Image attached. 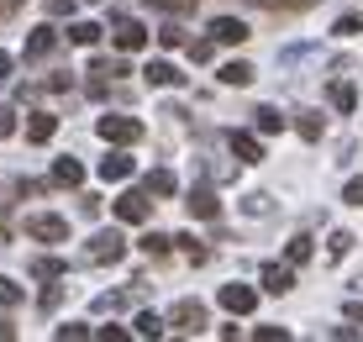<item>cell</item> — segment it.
I'll return each instance as SVG.
<instances>
[{
	"label": "cell",
	"mask_w": 363,
	"mask_h": 342,
	"mask_svg": "<svg viewBox=\"0 0 363 342\" xmlns=\"http://www.w3.org/2000/svg\"><path fill=\"white\" fill-rule=\"evenodd\" d=\"M121 258H127V237L121 232H95L79 253V263H90V269H106V263H121Z\"/></svg>",
	"instance_id": "obj_1"
},
{
	"label": "cell",
	"mask_w": 363,
	"mask_h": 342,
	"mask_svg": "<svg viewBox=\"0 0 363 342\" xmlns=\"http://www.w3.org/2000/svg\"><path fill=\"white\" fill-rule=\"evenodd\" d=\"M221 306H227L232 316H247L258 306V289L253 285H221Z\"/></svg>",
	"instance_id": "obj_9"
},
{
	"label": "cell",
	"mask_w": 363,
	"mask_h": 342,
	"mask_svg": "<svg viewBox=\"0 0 363 342\" xmlns=\"http://www.w3.org/2000/svg\"><path fill=\"white\" fill-rule=\"evenodd\" d=\"M69 43L95 48V43H100V27H95V21H74V27H69Z\"/></svg>",
	"instance_id": "obj_30"
},
{
	"label": "cell",
	"mask_w": 363,
	"mask_h": 342,
	"mask_svg": "<svg viewBox=\"0 0 363 342\" xmlns=\"http://www.w3.org/2000/svg\"><path fill=\"white\" fill-rule=\"evenodd\" d=\"M11 237H16V216H11V206L0 200V243H11Z\"/></svg>",
	"instance_id": "obj_38"
},
{
	"label": "cell",
	"mask_w": 363,
	"mask_h": 342,
	"mask_svg": "<svg viewBox=\"0 0 363 342\" xmlns=\"http://www.w3.org/2000/svg\"><path fill=\"white\" fill-rule=\"evenodd\" d=\"M90 337H100V342H127L121 326H90Z\"/></svg>",
	"instance_id": "obj_40"
},
{
	"label": "cell",
	"mask_w": 363,
	"mask_h": 342,
	"mask_svg": "<svg viewBox=\"0 0 363 342\" xmlns=\"http://www.w3.org/2000/svg\"><path fill=\"white\" fill-rule=\"evenodd\" d=\"M0 306H21V285L0 274Z\"/></svg>",
	"instance_id": "obj_37"
},
{
	"label": "cell",
	"mask_w": 363,
	"mask_h": 342,
	"mask_svg": "<svg viewBox=\"0 0 363 342\" xmlns=\"http://www.w3.org/2000/svg\"><path fill=\"white\" fill-rule=\"evenodd\" d=\"M58 300H64V285H48L43 289V311H58Z\"/></svg>",
	"instance_id": "obj_43"
},
{
	"label": "cell",
	"mask_w": 363,
	"mask_h": 342,
	"mask_svg": "<svg viewBox=\"0 0 363 342\" xmlns=\"http://www.w3.org/2000/svg\"><path fill=\"white\" fill-rule=\"evenodd\" d=\"M53 337L58 342H79V337H90V326L84 321H64V326H53Z\"/></svg>",
	"instance_id": "obj_34"
},
{
	"label": "cell",
	"mask_w": 363,
	"mask_h": 342,
	"mask_svg": "<svg viewBox=\"0 0 363 342\" xmlns=\"http://www.w3.org/2000/svg\"><path fill=\"white\" fill-rule=\"evenodd\" d=\"M147 195H174V189H179V180H174V174L169 169H153V174H147Z\"/></svg>",
	"instance_id": "obj_26"
},
{
	"label": "cell",
	"mask_w": 363,
	"mask_h": 342,
	"mask_svg": "<svg viewBox=\"0 0 363 342\" xmlns=\"http://www.w3.org/2000/svg\"><path fill=\"white\" fill-rule=\"evenodd\" d=\"M253 63H242V58H232V63H221V69H216V79L221 84H232V90H242V84H253Z\"/></svg>",
	"instance_id": "obj_18"
},
{
	"label": "cell",
	"mask_w": 363,
	"mask_h": 342,
	"mask_svg": "<svg viewBox=\"0 0 363 342\" xmlns=\"http://www.w3.org/2000/svg\"><path fill=\"white\" fill-rule=\"evenodd\" d=\"M153 11H169V16H184V11H195L200 0H147Z\"/></svg>",
	"instance_id": "obj_35"
},
{
	"label": "cell",
	"mask_w": 363,
	"mask_h": 342,
	"mask_svg": "<svg viewBox=\"0 0 363 342\" xmlns=\"http://www.w3.org/2000/svg\"><path fill=\"white\" fill-rule=\"evenodd\" d=\"M27 274H32V280H64L69 263H64V258H53V253H37V258L27 263Z\"/></svg>",
	"instance_id": "obj_17"
},
{
	"label": "cell",
	"mask_w": 363,
	"mask_h": 342,
	"mask_svg": "<svg viewBox=\"0 0 363 342\" xmlns=\"http://www.w3.org/2000/svg\"><path fill=\"white\" fill-rule=\"evenodd\" d=\"M147 216H153V195H147V189H127V195L116 200V221H127V226H143Z\"/></svg>",
	"instance_id": "obj_5"
},
{
	"label": "cell",
	"mask_w": 363,
	"mask_h": 342,
	"mask_svg": "<svg viewBox=\"0 0 363 342\" xmlns=\"http://www.w3.org/2000/svg\"><path fill=\"white\" fill-rule=\"evenodd\" d=\"M132 174H137V158L121 153V148L111 143V153L100 158V180H106V184H121V180H132Z\"/></svg>",
	"instance_id": "obj_6"
},
{
	"label": "cell",
	"mask_w": 363,
	"mask_h": 342,
	"mask_svg": "<svg viewBox=\"0 0 363 342\" xmlns=\"http://www.w3.org/2000/svg\"><path fill=\"white\" fill-rule=\"evenodd\" d=\"M237 206H242V216H269V211H274V195H264V189H253V195H242Z\"/></svg>",
	"instance_id": "obj_25"
},
{
	"label": "cell",
	"mask_w": 363,
	"mask_h": 342,
	"mask_svg": "<svg viewBox=\"0 0 363 342\" xmlns=\"http://www.w3.org/2000/svg\"><path fill=\"white\" fill-rule=\"evenodd\" d=\"M69 74H48V79H37V84H16V100H37V95H64L69 90Z\"/></svg>",
	"instance_id": "obj_13"
},
{
	"label": "cell",
	"mask_w": 363,
	"mask_h": 342,
	"mask_svg": "<svg viewBox=\"0 0 363 342\" xmlns=\"http://www.w3.org/2000/svg\"><path fill=\"white\" fill-rule=\"evenodd\" d=\"M158 43L164 48H184V27L179 21H164V27H158Z\"/></svg>",
	"instance_id": "obj_33"
},
{
	"label": "cell",
	"mask_w": 363,
	"mask_h": 342,
	"mask_svg": "<svg viewBox=\"0 0 363 342\" xmlns=\"http://www.w3.org/2000/svg\"><path fill=\"white\" fill-rule=\"evenodd\" d=\"M16 6H21V0H0V21H6L11 11H16Z\"/></svg>",
	"instance_id": "obj_49"
},
{
	"label": "cell",
	"mask_w": 363,
	"mask_h": 342,
	"mask_svg": "<svg viewBox=\"0 0 363 342\" xmlns=\"http://www.w3.org/2000/svg\"><path fill=\"white\" fill-rule=\"evenodd\" d=\"M295 132L306 137V143H321V132H327V121H321V111H295Z\"/></svg>",
	"instance_id": "obj_21"
},
{
	"label": "cell",
	"mask_w": 363,
	"mask_h": 342,
	"mask_svg": "<svg viewBox=\"0 0 363 342\" xmlns=\"http://www.w3.org/2000/svg\"><path fill=\"white\" fill-rule=\"evenodd\" d=\"M21 53H27V63L53 58V53H58V32H53V27H32V37H27V48H21Z\"/></svg>",
	"instance_id": "obj_8"
},
{
	"label": "cell",
	"mask_w": 363,
	"mask_h": 342,
	"mask_svg": "<svg viewBox=\"0 0 363 342\" xmlns=\"http://www.w3.org/2000/svg\"><path fill=\"white\" fill-rule=\"evenodd\" d=\"M74 6H79V0H43L48 16H74Z\"/></svg>",
	"instance_id": "obj_39"
},
{
	"label": "cell",
	"mask_w": 363,
	"mask_h": 342,
	"mask_svg": "<svg viewBox=\"0 0 363 342\" xmlns=\"http://www.w3.org/2000/svg\"><path fill=\"white\" fill-rule=\"evenodd\" d=\"M253 6H264V11H311L316 0H253Z\"/></svg>",
	"instance_id": "obj_36"
},
{
	"label": "cell",
	"mask_w": 363,
	"mask_h": 342,
	"mask_svg": "<svg viewBox=\"0 0 363 342\" xmlns=\"http://www.w3.org/2000/svg\"><path fill=\"white\" fill-rule=\"evenodd\" d=\"M363 32V11H347V16H337V37H358Z\"/></svg>",
	"instance_id": "obj_32"
},
{
	"label": "cell",
	"mask_w": 363,
	"mask_h": 342,
	"mask_svg": "<svg viewBox=\"0 0 363 342\" xmlns=\"http://www.w3.org/2000/svg\"><path fill=\"white\" fill-rule=\"evenodd\" d=\"M311 253H316V243L300 232V237H290V248H284V263H290V269H300V263H311Z\"/></svg>",
	"instance_id": "obj_23"
},
{
	"label": "cell",
	"mask_w": 363,
	"mask_h": 342,
	"mask_svg": "<svg viewBox=\"0 0 363 342\" xmlns=\"http://www.w3.org/2000/svg\"><path fill=\"white\" fill-rule=\"evenodd\" d=\"M79 211L84 216H100V195H79Z\"/></svg>",
	"instance_id": "obj_46"
},
{
	"label": "cell",
	"mask_w": 363,
	"mask_h": 342,
	"mask_svg": "<svg viewBox=\"0 0 363 342\" xmlns=\"http://www.w3.org/2000/svg\"><path fill=\"white\" fill-rule=\"evenodd\" d=\"M347 321H358V326H363V300H353V306H347Z\"/></svg>",
	"instance_id": "obj_48"
},
{
	"label": "cell",
	"mask_w": 363,
	"mask_h": 342,
	"mask_svg": "<svg viewBox=\"0 0 363 342\" xmlns=\"http://www.w3.org/2000/svg\"><path fill=\"white\" fill-rule=\"evenodd\" d=\"M174 243H179V253H184V258H190V263H211V248H206V243H195L190 232H179V237H174Z\"/></svg>",
	"instance_id": "obj_28"
},
{
	"label": "cell",
	"mask_w": 363,
	"mask_h": 342,
	"mask_svg": "<svg viewBox=\"0 0 363 342\" xmlns=\"http://www.w3.org/2000/svg\"><path fill=\"white\" fill-rule=\"evenodd\" d=\"M11 132H16V111H11V106H0V143H6Z\"/></svg>",
	"instance_id": "obj_42"
},
{
	"label": "cell",
	"mask_w": 363,
	"mask_h": 342,
	"mask_svg": "<svg viewBox=\"0 0 363 342\" xmlns=\"http://www.w3.org/2000/svg\"><path fill=\"white\" fill-rule=\"evenodd\" d=\"M342 200H347V206H358V211H363V180H347V189H342Z\"/></svg>",
	"instance_id": "obj_41"
},
{
	"label": "cell",
	"mask_w": 363,
	"mask_h": 342,
	"mask_svg": "<svg viewBox=\"0 0 363 342\" xmlns=\"http://www.w3.org/2000/svg\"><path fill=\"white\" fill-rule=\"evenodd\" d=\"M184 211H190V216H195V221H216V216H221V200H216V195H211V189H206V184H195V189H190V195H184Z\"/></svg>",
	"instance_id": "obj_7"
},
{
	"label": "cell",
	"mask_w": 363,
	"mask_h": 342,
	"mask_svg": "<svg viewBox=\"0 0 363 342\" xmlns=\"http://www.w3.org/2000/svg\"><path fill=\"white\" fill-rule=\"evenodd\" d=\"M247 37H253V32H247V21H237V16H216V21H211V43H247Z\"/></svg>",
	"instance_id": "obj_12"
},
{
	"label": "cell",
	"mask_w": 363,
	"mask_h": 342,
	"mask_svg": "<svg viewBox=\"0 0 363 342\" xmlns=\"http://www.w3.org/2000/svg\"><path fill=\"white\" fill-rule=\"evenodd\" d=\"M53 132H58V116H53V111H37V116L27 121V143H53Z\"/></svg>",
	"instance_id": "obj_19"
},
{
	"label": "cell",
	"mask_w": 363,
	"mask_h": 342,
	"mask_svg": "<svg viewBox=\"0 0 363 342\" xmlns=\"http://www.w3.org/2000/svg\"><path fill=\"white\" fill-rule=\"evenodd\" d=\"M264 289L269 295H290L295 289V269L290 263H264Z\"/></svg>",
	"instance_id": "obj_15"
},
{
	"label": "cell",
	"mask_w": 363,
	"mask_h": 342,
	"mask_svg": "<svg viewBox=\"0 0 363 342\" xmlns=\"http://www.w3.org/2000/svg\"><path fill=\"white\" fill-rule=\"evenodd\" d=\"M11 69H16V58H11V53H0V84L11 79Z\"/></svg>",
	"instance_id": "obj_47"
},
{
	"label": "cell",
	"mask_w": 363,
	"mask_h": 342,
	"mask_svg": "<svg viewBox=\"0 0 363 342\" xmlns=\"http://www.w3.org/2000/svg\"><path fill=\"white\" fill-rule=\"evenodd\" d=\"M206 326H211V316H206L200 300H179V306L169 311V332H179V337H200Z\"/></svg>",
	"instance_id": "obj_3"
},
{
	"label": "cell",
	"mask_w": 363,
	"mask_h": 342,
	"mask_svg": "<svg viewBox=\"0 0 363 342\" xmlns=\"http://www.w3.org/2000/svg\"><path fill=\"white\" fill-rule=\"evenodd\" d=\"M27 237L32 243H69V221L53 211H37V216H27Z\"/></svg>",
	"instance_id": "obj_4"
},
{
	"label": "cell",
	"mask_w": 363,
	"mask_h": 342,
	"mask_svg": "<svg viewBox=\"0 0 363 342\" xmlns=\"http://www.w3.org/2000/svg\"><path fill=\"white\" fill-rule=\"evenodd\" d=\"M137 248H143V258L164 263L169 253H174V237H169V232H143V237H137Z\"/></svg>",
	"instance_id": "obj_16"
},
{
	"label": "cell",
	"mask_w": 363,
	"mask_h": 342,
	"mask_svg": "<svg viewBox=\"0 0 363 342\" xmlns=\"http://www.w3.org/2000/svg\"><path fill=\"white\" fill-rule=\"evenodd\" d=\"M353 295H363V274H358V280H353Z\"/></svg>",
	"instance_id": "obj_50"
},
{
	"label": "cell",
	"mask_w": 363,
	"mask_h": 342,
	"mask_svg": "<svg viewBox=\"0 0 363 342\" xmlns=\"http://www.w3.org/2000/svg\"><path fill=\"white\" fill-rule=\"evenodd\" d=\"M143 79H147V84H158V90H179V84H184V74L174 69L169 58H153V63L143 69Z\"/></svg>",
	"instance_id": "obj_11"
},
{
	"label": "cell",
	"mask_w": 363,
	"mask_h": 342,
	"mask_svg": "<svg viewBox=\"0 0 363 342\" xmlns=\"http://www.w3.org/2000/svg\"><path fill=\"white\" fill-rule=\"evenodd\" d=\"M184 48H190L195 63H211V53H216V43H211V37H184Z\"/></svg>",
	"instance_id": "obj_31"
},
{
	"label": "cell",
	"mask_w": 363,
	"mask_h": 342,
	"mask_svg": "<svg viewBox=\"0 0 363 342\" xmlns=\"http://www.w3.org/2000/svg\"><path fill=\"white\" fill-rule=\"evenodd\" d=\"M111 95V79H100V74H90V100H106Z\"/></svg>",
	"instance_id": "obj_45"
},
{
	"label": "cell",
	"mask_w": 363,
	"mask_h": 342,
	"mask_svg": "<svg viewBox=\"0 0 363 342\" xmlns=\"http://www.w3.org/2000/svg\"><path fill=\"white\" fill-rule=\"evenodd\" d=\"M53 184H69V189H79V184H84V169H79V158H58V163H53Z\"/></svg>",
	"instance_id": "obj_22"
},
{
	"label": "cell",
	"mask_w": 363,
	"mask_h": 342,
	"mask_svg": "<svg viewBox=\"0 0 363 342\" xmlns=\"http://www.w3.org/2000/svg\"><path fill=\"white\" fill-rule=\"evenodd\" d=\"M327 95H332V106H337V111H353V106H358V90H353L347 79H332V90H327Z\"/></svg>",
	"instance_id": "obj_27"
},
{
	"label": "cell",
	"mask_w": 363,
	"mask_h": 342,
	"mask_svg": "<svg viewBox=\"0 0 363 342\" xmlns=\"http://www.w3.org/2000/svg\"><path fill=\"white\" fill-rule=\"evenodd\" d=\"M116 48H121V53H137V48H147V27H143V21L116 16Z\"/></svg>",
	"instance_id": "obj_14"
},
{
	"label": "cell",
	"mask_w": 363,
	"mask_h": 342,
	"mask_svg": "<svg viewBox=\"0 0 363 342\" xmlns=\"http://www.w3.org/2000/svg\"><path fill=\"white\" fill-rule=\"evenodd\" d=\"M353 243H358V237H353V232H342V226H337V232L327 237V258H332V263H342L347 253H353Z\"/></svg>",
	"instance_id": "obj_24"
},
{
	"label": "cell",
	"mask_w": 363,
	"mask_h": 342,
	"mask_svg": "<svg viewBox=\"0 0 363 342\" xmlns=\"http://www.w3.org/2000/svg\"><path fill=\"white\" fill-rule=\"evenodd\" d=\"M164 332H169V321H164L158 311H143V316H137V337H164Z\"/></svg>",
	"instance_id": "obj_29"
},
{
	"label": "cell",
	"mask_w": 363,
	"mask_h": 342,
	"mask_svg": "<svg viewBox=\"0 0 363 342\" xmlns=\"http://www.w3.org/2000/svg\"><path fill=\"white\" fill-rule=\"evenodd\" d=\"M258 342H284V337H290V332H284V326H258V332H253Z\"/></svg>",
	"instance_id": "obj_44"
},
{
	"label": "cell",
	"mask_w": 363,
	"mask_h": 342,
	"mask_svg": "<svg viewBox=\"0 0 363 342\" xmlns=\"http://www.w3.org/2000/svg\"><path fill=\"white\" fill-rule=\"evenodd\" d=\"M95 132L106 137V143H116V148H132V143H143V137H147V126L137 116H100Z\"/></svg>",
	"instance_id": "obj_2"
},
{
	"label": "cell",
	"mask_w": 363,
	"mask_h": 342,
	"mask_svg": "<svg viewBox=\"0 0 363 342\" xmlns=\"http://www.w3.org/2000/svg\"><path fill=\"white\" fill-rule=\"evenodd\" d=\"M227 148H232L237 163H264V143L253 132H227Z\"/></svg>",
	"instance_id": "obj_10"
},
{
	"label": "cell",
	"mask_w": 363,
	"mask_h": 342,
	"mask_svg": "<svg viewBox=\"0 0 363 342\" xmlns=\"http://www.w3.org/2000/svg\"><path fill=\"white\" fill-rule=\"evenodd\" d=\"M253 126L264 137H274V132H284V126H290V116H279V106H258L253 111Z\"/></svg>",
	"instance_id": "obj_20"
}]
</instances>
